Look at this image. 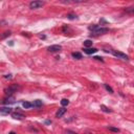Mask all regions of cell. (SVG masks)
I'll return each instance as SVG.
<instances>
[{
	"mask_svg": "<svg viewBox=\"0 0 134 134\" xmlns=\"http://www.w3.org/2000/svg\"><path fill=\"white\" fill-rule=\"evenodd\" d=\"M12 108L10 107H0V115H7L12 113Z\"/></svg>",
	"mask_w": 134,
	"mask_h": 134,
	"instance_id": "5",
	"label": "cell"
},
{
	"mask_svg": "<svg viewBox=\"0 0 134 134\" xmlns=\"http://www.w3.org/2000/svg\"><path fill=\"white\" fill-rule=\"evenodd\" d=\"M96 51H98L97 48H93V47H89V48H85L84 49V53L87 54H95Z\"/></svg>",
	"mask_w": 134,
	"mask_h": 134,
	"instance_id": "8",
	"label": "cell"
},
{
	"mask_svg": "<svg viewBox=\"0 0 134 134\" xmlns=\"http://www.w3.org/2000/svg\"><path fill=\"white\" fill-rule=\"evenodd\" d=\"M101 109H102L104 112H107V113H110V112H112L111 109L108 108L107 106H105V105H101Z\"/></svg>",
	"mask_w": 134,
	"mask_h": 134,
	"instance_id": "16",
	"label": "cell"
},
{
	"mask_svg": "<svg viewBox=\"0 0 134 134\" xmlns=\"http://www.w3.org/2000/svg\"><path fill=\"white\" fill-rule=\"evenodd\" d=\"M68 104H69V101H68L67 98H63V100L61 101V105L63 106V107H65V106H67Z\"/></svg>",
	"mask_w": 134,
	"mask_h": 134,
	"instance_id": "18",
	"label": "cell"
},
{
	"mask_svg": "<svg viewBox=\"0 0 134 134\" xmlns=\"http://www.w3.org/2000/svg\"><path fill=\"white\" fill-rule=\"evenodd\" d=\"M14 102H15V98H14L13 96H6L3 100V103L4 104H13Z\"/></svg>",
	"mask_w": 134,
	"mask_h": 134,
	"instance_id": "11",
	"label": "cell"
},
{
	"mask_svg": "<svg viewBox=\"0 0 134 134\" xmlns=\"http://www.w3.org/2000/svg\"><path fill=\"white\" fill-rule=\"evenodd\" d=\"M111 54H113L114 57H116V58H118V59H122V60H129V57L127 56L126 54L124 53H121V51H116V50H111Z\"/></svg>",
	"mask_w": 134,
	"mask_h": 134,
	"instance_id": "3",
	"label": "cell"
},
{
	"mask_svg": "<svg viewBox=\"0 0 134 134\" xmlns=\"http://www.w3.org/2000/svg\"><path fill=\"white\" fill-rule=\"evenodd\" d=\"M104 87H105V88H106V90H107V91H109V92H110V93H113V89H112L110 86H108L107 84H104Z\"/></svg>",
	"mask_w": 134,
	"mask_h": 134,
	"instance_id": "21",
	"label": "cell"
},
{
	"mask_svg": "<svg viewBox=\"0 0 134 134\" xmlns=\"http://www.w3.org/2000/svg\"><path fill=\"white\" fill-rule=\"evenodd\" d=\"M44 5V2L43 1H40V0H35V1H32L29 3V9L32 10H37V9H40Z\"/></svg>",
	"mask_w": 134,
	"mask_h": 134,
	"instance_id": "2",
	"label": "cell"
},
{
	"mask_svg": "<svg viewBox=\"0 0 134 134\" xmlns=\"http://www.w3.org/2000/svg\"><path fill=\"white\" fill-rule=\"evenodd\" d=\"M92 43H93V42H92L91 40H85L83 44H84V46H85L86 48H89L90 46H92Z\"/></svg>",
	"mask_w": 134,
	"mask_h": 134,
	"instance_id": "15",
	"label": "cell"
},
{
	"mask_svg": "<svg viewBox=\"0 0 134 134\" xmlns=\"http://www.w3.org/2000/svg\"><path fill=\"white\" fill-rule=\"evenodd\" d=\"M9 134H16V133H15V132H13V131H12V132H10Z\"/></svg>",
	"mask_w": 134,
	"mask_h": 134,
	"instance_id": "28",
	"label": "cell"
},
{
	"mask_svg": "<svg viewBox=\"0 0 134 134\" xmlns=\"http://www.w3.org/2000/svg\"><path fill=\"white\" fill-rule=\"evenodd\" d=\"M4 78L5 79H12V75H5Z\"/></svg>",
	"mask_w": 134,
	"mask_h": 134,
	"instance_id": "25",
	"label": "cell"
},
{
	"mask_svg": "<svg viewBox=\"0 0 134 134\" xmlns=\"http://www.w3.org/2000/svg\"><path fill=\"white\" fill-rule=\"evenodd\" d=\"M11 35H12V32H11V31H6V32H2V34L0 35V40H3V39H5V38L10 37Z\"/></svg>",
	"mask_w": 134,
	"mask_h": 134,
	"instance_id": "10",
	"label": "cell"
},
{
	"mask_svg": "<svg viewBox=\"0 0 134 134\" xmlns=\"http://www.w3.org/2000/svg\"><path fill=\"white\" fill-rule=\"evenodd\" d=\"M100 23H101V25H102V24H107L108 22L105 20V19H101V20H100Z\"/></svg>",
	"mask_w": 134,
	"mask_h": 134,
	"instance_id": "24",
	"label": "cell"
},
{
	"mask_svg": "<svg viewBox=\"0 0 134 134\" xmlns=\"http://www.w3.org/2000/svg\"><path fill=\"white\" fill-rule=\"evenodd\" d=\"M61 49H62L61 45H51V46H49V47L47 48V50L50 51V53H59Z\"/></svg>",
	"mask_w": 134,
	"mask_h": 134,
	"instance_id": "6",
	"label": "cell"
},
{
	"mask_svg": "<svg viewBox=\"0 0 134 134\" xmlns=\"http://www.w3.org/2000/svg\"><path fill=\"white\" fill-rule=\"evenodd\" d=\"M12 117L14 119H18V121H22V119L25 118V115L22 113H19V112H12Z\"/></svg>",
	"mask_w": 134,
	"mask_h": 134,
	"instance_id": "4",
	"label": "cell"
},
{
	"mask_svg": "<svg viewBox=\"0 0 134 134\" xmlns=\"http://www.w3.org/2000/svg\"><path fill=\"white\" fill-rule=\"evenodd\" d=\"M66 17L68 19H70V20H73V19H76V15L75 14H68Z\"/></svg>",
	"mask_w": 134,
	"mask_h": 134,
	"instance_id": "19",
	"label": "cell"
},
{
	"mask_svg": "<svg viewBox=\"0 0 134 134\" xmlns=\"http://www.w3.org/2000/svg\"><path fill=\"white\" fill-rule=\"evenodd\" d=\"M100 25H96V24H92V25H90L89 27H88V29H89V31H91L92 32H95V31H96V29H98V28H100Z\"/></svg>",
	"mask_w": 134,
	"mask_h": 134,
	"instance_id": "13",
	"label": "cell"
},
{
	"mask_svg": "<svg viewBox=\"0 0 134 134\" xmlns=\"http://www.w3.org/2000/svg\"><path fill=\"white\" fill-rule=\"evenodd\" d=\"M45 124H46V125H49V124H51V122H50V121H46Z\"/></svg>",
	"mask_w": 134,
	"mask_h": 134,
	"instance_id": "26",
	"label": "cell"
},
{
	"mask_svg": "<svg viewBox=\"0 0 134 134\" xmlns=\"http://www.w3.org/2000/svg\"><path fill=\"white\" fill-rule=\"evenodd\" d=\"M18 89H19V85H18V84H13V85H11V86L7 87V88L4 89V93H5L6 96H12V94L15 93Z\"/></svg>",
	"mask_w": 134,
	"mask_h": 134,
	"instance_id": "1",
	"label": "cell"
},
{
	"mask_svg": "<svg viewBox=\"0 0 134 134\" xmlns=\"http://www.w3.org/2000/svg\"><path fill=\"white\" fill-rule=\"evenodd\" d=\"M66 109H65L64 107H62V108H60L58 111H57V113H56V116L57 117H62L63 115H64L65 113H66Z\"/></svg>",
	"mask_w": 134,
	"mask_h": 134,
	"instance_id": "9",
	"label": "cell"
},
{
	"mask_svg": "<svg viewBox=\"0 0 134 134\" xmlns=\"http://www.w3.org/2000/svg\"><path fill=\"white\" fill-rule=\"evenodd\" d=\"M22 106H23V108H25V109H29V108L32 107V103H29V102H23L22 103Z\"/></svg>",
	"mask_w": 134,
	"mask_h": 134,
	"instance_id": "17",
	"label": "cell"
},
{
	"mask_svg": "<svg viewBox=\"0 0 134 134\" xmlns=\"http://www.w3.org/2000/svg\"><path fill=\"white\" fill-rule=\"evenodd\" d=\"M42 101H40V100H36V101H34V103H32V107H36V108H39L42 106Z\"/></svg>",
	"mask_w": 134,
	"mask_h": 134,
	"instance_id": "12",
	"label": "cell"
},
{
	"mask_svg": "<svg viewBox=\"0 0 134 134\" xmlns=\"http://www.w3.org/2000/svg\"><path fill=\"white\" fill-rule=\"evenodd\" d=\"M108 130L112 131V132H119V129H117V128H114V127H111V126H108Z\"/></svg>",
	"mask_w": 134,
	"mask_h": 134,
	"instance_id": "20",
	"label": "cell"
},
{
	"mask_svg": "<svg viewBox=\"0 0 134 134\" xmlns=\"http://www.w3.org/2000/svg\"><path fill=\"white\" fill-rule=\"evenodd\" d=\"M93 59H94V60H96V61H101V62H104V60H103V58H102V57H94Z\"/></svg>",
	"mask_w": 134,
	"mask_h": 134,
	"instance_id": "23",
	"label": "cell"
},
{
	"mask_svg": "<svg viewBox=\"0 0 134 134\" xmlns=\"http://www.w3.org/2000/svg\"><path fill=\"white\" fill-rule=\"evenodd\" d=\"M40 38H42V39H45L46 37H45V36H42V35H40Z\"/></svg>",
	"mask_w": 134,
	"mask_h": 134,
	"instance_id": "27",
	"label": "cell"
},
{
	"mask_svg": "<svg viewBox=\"0 0 134 134\" xmlns=\"http://www.w3.org/2000/svg\"><path fill=\"white\" fill-rule=\"evenodd\" d=\"M125 11H126V13H130V14H132V13L134 12V7H133V6L127 7V9H126Z\"/></svg>",
	"mask_w": 134,
	"mask_h": 134,
	"instance_id": "22",
	"label": "cell"
},
{
	"mask_svg": "<svg viewBox=\"0 0 134 134\" xmlns=\"http://www.w3.org/2000/svg\"><path fill=\"white\" fill-rule=\"evenodd\" d=\"M109 32V28H107V27H102L101 26L98 29H96L95 32H93L94 35H103L105 34V32Z\"/></svg>",
	"mask_w": 134,
	"mask_h": 134,
	"instance_id": "7",
	"label": "cell"
},
{
	"mask_svg": "<svg viewBox=\"0 0 134 134\" xmlns=\"http://www.w3.org/2000/svg\"><path fill=\"white\" fill-rule=\"evenodd\" d=\"M71 56H72V58H75V59H76V60H81L82 58H83L81 53H72Z\"/></svg>",
	"mask_w": 134,
	"mask_h": 134,
	"instance_id": "14",
	"label": "cell"
}]
</instances>
